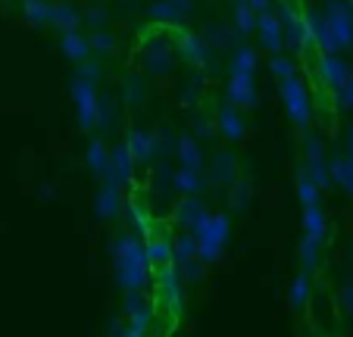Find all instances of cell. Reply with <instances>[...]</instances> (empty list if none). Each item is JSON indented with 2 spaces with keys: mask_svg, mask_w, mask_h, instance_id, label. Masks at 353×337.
Instances as JSON below:
<instances>
[{
  "mask_svg": "<svg viewBox=\"0 0 353 337\" xmlns=\"http://www.w3.org/2000/svg\"><path fill=\"white\" fill-rule=\"evenodd\" d=\"M94 206H97L100 218H113L116 212H119V185H116L113 178H107V185L97 194V203Z\"/></svg>",
  "mask_w": 353,
  "mask_h": 337,
  "instance_id": "cell-13",
  "label": "cell"
},
{
  "mask_svg": "<svg viewBox=\"0 0 353 337\" xmlns=\"http://www.w3.org/2000/svg\"><path fill=\"white\" fill-rule=\"evenodd\" d=\"M281 100H285V110H288L294 125L307 128L310 116H313V103H310V91H307V85L300 81V75L281 79Z\"/></svg>",
  "mask_w": 353,
  "mask_h": 337,
  "instance_id": "cell-2",
  "label": "cell"
},
{
  "mask_svg": "<svg viewBox=\"0 0 353 337\" xmlns=\"http://www.w3.org/2000/svg\"><path fill=\"white\" fill-rule=\"evenodd\" d=\"M310 28H313V41L319 44L322 53H338V50H341V44H338V38H334L332 25H328L325 13L313 16V19H310Z\"/></svg>",
  "mask_w": 353,
  "mask_h": 337,
  "instance_id": "cell-10",
  "label": "cell"
},
{
  "mask_svg": "<svg viewBox=\"0 0 353 337\" xmlns=\"http://www.w3.org/2000/svg\"><path fill=\"white\" fill-rule=\"evenodd\" d=\"M228 203H232V210H234V212L247 210V203H250V185H247V181H238V185H232Z\"/></svg>",
  "mask_w": 353,
  "mask_h": 337,
  "instance_id": "cell-31",
  "label": "cell"
},
{
  "mask_svg": "<svg viewBox=\"0 0 353 337\" xmlns=\"http://www.w3.org/2000/svg\"><path fill=\"white\" fill-rule=\"evenodd\" d=\"M144 253H147V263H150V269H166V265H172V259H175L172 244H169L163 234H147Z\"/></svg>",
  "mask_w": 353,
  "mask_h": 337,
  "instance_id": "cell-6",
  "label": "cell"
},
{
  "mask_svg": "<svg viewBox=\"0 0 353 337\" xmlns=\"http://www.w3.org/2000/svg\"><path fill=\"white\" fill-rule=\"evenodd\" d=\"M319 247H322V241L307 238V234H303V241H300V259H303L307 269H313V265L319 263Z\"/></svg>",
  "mask_w": 353,
  "mask_h": 337,
  "instance_id": "cell-28",
  "label": "cell"
},
{
  "mask_svg": "<svg viewBox=\"0 0 353 337\" xmlns=\"http://www.w3.org/2000/svg\"><path fill=\"white\" fill-rule=\"evenodd\" d=\"M238 178V159L232 150H219L213 159V181L216 185H234Z\"/></svg>",
  "mask_w": 353,
  "mask_h": 337,
  "instance_id": "cell-12",
  "label": "cell"
},
{
  "mask_svg": "<svg viewBox=\"0 0 353 337\" xmlns=\"http://www.w3.org/2000/svg\"><path fill=\"white\" fill-rule=\"evenodd\" d=\"M54 25H60L63 28V34L66 32H75V28H79V13H75L72 7H66V3H54Z\"/></svg>",
  "mask_w": 353,
  "mask_h": 337,
  "instance_id": "cell-22",
  "label": "cell"
},
{
  "mask_svg": "<svg viewBox=\"0 0 353 337\" xmlns=\"http://www.w3.org/2000/svg\"><path fill=\"white\" fill-rule=\"evenodd\" d=\"M234 22H238L241 32H250V28H256L260 16H256V10L247 0H234Z\"/></svg>",
  "mask_w": 353,
  "mask_h": 337,
  "instance_id": "cell-24",
  "label": "cell"
},
{
  "mask_svg": "<svg viewBox=\"0 0 353 337\" xmlns=\"http://www.w3.org/2000/svg\"><path fill=\"white\" fill-rule=\"evenodd\" d=\"M344 306H347V309H353V285L344 287Z\"/></svg>",
  "mask_w": 353,
  "mask_h": 337,
  "instance_id": "cell-38",
  "label": "cell"
},
{
  "mask_svg": "<svg viewBox=\"0 0 353 337\" xmlns=\"http://www.w3.org/2000/svg\"><path fill=\"white\" fill-rule=\"evenodd\" d=\"M88 165H91L94 175H110V165H113V153H107V147L100 141L88 144Z\"/></svg>",
  "mask_w": 353,
  "mask_h": 337,
  "instance_id": "cell-18",
  "label": "cell"
},
{
  "mask_svg": "<svg viewBox=\"0 0 353 337\" xmlns=\"http://www.w3.org/2000/svg\"><path fill=\"white\" fill-rule=\"evenodd\" d=\"M141 97H144V94H141V85L138 81H128L125 85V100L128 103H141Z\"/></svg>",
  "mask_w": 353,
  "mask_h": 337,
  "instance_id": "cell-36",
  "label": "cell"
},
{
  "mask_svg": "<svg viewBox=\"0 0 353 337\" xmlns=\"http://www.w3.org/2000/svg\"><path fill=\"white\" fill-rule=\"evenodd\" d=\"M347 72H350V66L341 60L338 53H322L319 57V79H322V85H325L328 91H334V88L344 81Z\"/></svg>",
  "mask_w": 353,
  "mask_h": 337,
  "instance_id": "cell-7",
  "label": "cell"
},
{
  "mask_svg": "<svg viewBox=\"0 0 353 337\" xmlns=\"http://www.w3.org/2000/svg\"><path fill=\"white\" fill-rule=\"evenodd\" d=\"M307 175L316 181V187H319V191H325V187L334 181L332 178V169L325 165V156H322V159H310V163H307Z\"/></svg>",
  "mask_w": 353,
  "mask_h": 337,
  "instance_id": "cell-26",
  "label": "cell"
},
{
  "mask_svg": "<svg viewBox=\"0 0 353 337\" xmlns=\"http://www.w3.org/2000/svg\"><path fill=\"white\" fill-rule=\"evenodd\" d=\"M334 100H338L341 110H350V106H353V69L344 75V81L334 88Z\"/></svg>",
  "mask_w": 353,
  "mask_h": 337,
  "instance_id": "cell-30",
  "label": "cell"
},
{
  "mask_svg": "<svg viewBox=\"0 0 353 337\" xmlns=\"http://www.w3.org/2000/svg\"><path fill=\"white\" fill-rule=\"evenodd\" d=\"M307 300H310V281H307V275H297L294 278V285H291V303L303 306Z\"/></svg>",
  "mask_w": 353,
  "mask_h": 337,
  "instance_id": "cell-32",
  "label": "cell"
},
{
  "mask_svg": "<svg viewBox=\"0 0 353 337\" xmlns=\"http://www.w3.org/2000/svg\"><path fill=\"white\" fill-rule=\"evenodd\" d=\"M132 165H134V159H132V153H128V147L125 144L116 147V150H113V165H110L107 178H113L116 185H122V181L132 178Z\"/></svg>",
  "mask_w": 353,
  "mask_h": 337,
  "instance_id": "cell-15",
  "label": "cell"
},
{
  "mask_svg": "<svg viewBox=\"0 0 353 337\" xmlns=\"http://www.w3.org/2000/svg\"><path fill=\"white\" fill-rule=\"evenodd\" d=\"M72 100H75V112H79L81 132H91V128L100 122V103H97V94H94V81H88L79 75V79L72 81Z\"/></svg>",
  "mask_w": 353,
  "mask_h": 337,
  "instance_id": "cell-3",
  "label": "cell"
},
{
  "mask_svg": "<svg viewBox=\"0 0 353 337\" xmlns=\"http://www.w3.org/2000/svg\"><path fill=\"white\" fill-rule=\"evenodd\" d=\"M179 159H181V169L200 172V165H203V150H200V144L191 138V134H185V138L179 141Z\"/></svg>",
  "mask_w": 353,
  "mask_h": 337,
  "instance_id": "cell-17",
  "label": "cell"
},
{
  "mask_svg": "<svg viewBox=\"0 0 353 337\" xmlns=\"http://www.w3.org/2000/svg\"><path fill=\"white\" fill-rule=\"evenodd\" d=\"M256 28H260V41L266 50H272V57L281 50V44H285V32H281V19L272 13H263L260 22H256Z\"/></svg>",
  "mask_w": 353,
  "mask_h": 337,
  "instance_id": "cell-9",
  "label": "cell"
},
{
  "mask_svg": "<svg viewBox=\"0 0 353 337\" xmlns=\"http://www.w3.org/2000/svg\"><path fill=\"white\" fill-rule=\"evenodd\" d=\"M228 103H234L238 110H247V106H254V103H256L254 75L232 72V79H228Z\"/></svg>",
  "mask_w": 353,
  "mask_h": 337,
  "instance_id": "cell-5",
  "label": "cell"
},
{
  "mask_svg": "<svg viewBox=\"0 0 353 337\" xmlns=\"http://www.w3.org/2000/svg\"><path fill=\"white\" fill-rule=\"evenodd\" d=\"M256 69V53L250 50V47H238L234 50V63H232V72H241V75H254Z\"/></svg>",
  "mask_w": 353,
  "mask_h": 337,
  "instance_id": "cell-27",
  "label": "cell"
},
{
  "mask_svg": "<svg viewBox=\"0 0 353 337\" xmlns=\"http://www.w3.org/2000/svg\"><path fill=\"white\" fill-rule=\"evenodd\" d=\"M247 3H250V7H254L256 10V13H269V0H247Z\"/></svg>",
  "mask_w": 353,
  "mask_h": 337,
  "instance_id": "cell-37",
  "label": "cell"
},
{
  "mask_svg": "<svg viewBox=\"0 0 353 337\" xmlns=\"http://www.w3.org/2000/svg\"><path fill=\"white\" fill-rule=\"evenodd\" d=\"M328 169H332V178L338 181L344 191L353 194V156H338L328 163Z\"/></svg>",
  "mask_w": 353,
  "mask_h": 337,
  "instance_id": "cell-20",
  "label": "cell"
},
{
  "mask_svg": "<svg viewBox=\"0 0 353 337\" xmlns=\"http://www.w3.org/2000/svg\"><path fill=\"white\" fill-rule=\"evenodd\" d=\"M125 147H128V153H132L134 163H141V159H150V153L157 150V138L150 132H141V128H134V132H128Z\"/></svg>",
  "mask_w": 353,
  "mask_h": 337,
  "instance_id": "cell-11",
  "label": "cell"
},
{
  "mask_svg": "<svg viewBox=\"0 0 353 337\" xmlns=\"http://www.w3.org/2000/svg\"><path fill=\"white\" fill-rule=\"evenodd\" d=\"M88 41H91V50H97V53H113L116 50V38H113V34H107V32H103V34H91V38H88Z\"/></svg>",
  "mask_w": 353,
  "mask_h": 337,
  "instance_id": "cell-34",
  "label": "cell"
},
{
  "mask_svg": "<svg viewBox=\"0 0 353 337\" xmlns=\"http://www.w3.org/2000/svg\"><path fill=\"white\" fill-rule=\"evenodd\" d=\"M297 197L303 206H316L319 203V187H316V181L307 175V169H300L297 172Z\"/></svg>",
  "mask_w": 353,
  "mask_h": 337,
  "instance_id": "cell-21",
  "label": "cell"
},
{
  "mask_svg": "<svg viewBox=\"0 0 353 337\" xmlns=\"http://www.w3.org/2000/svg\"><path fill=\"white\" fill-rule=\"evenodd\" d=\"M194 238H197V259L200 263H213L219 259L222 247L228 244V218L222 212H207L194 225Z\"/></svg>",
  "mask_w": 353,
  "mask_h": 337,
  "instance_id": "cell-1",
  "label": "cell"
},
{
  "mask_svg": "<svg viewBox=\"0 0 353 337\" xmlns=\"http://www.w3.org/2000/svg\"><path fill=\"white\" fill-rule=\"evenodd\" d=\"M179 41H181V53H185L191 63H203V47L197 44V38L194 34H188V32H179Z\"/></svg>",
  "mask_w": 353,
  "mask_h": 337,
  "instance_id": "cell-29",
  "label": "cell"
},
{
  "mask_svg": "<svg viewBox=\"0 0 353 337\" xmlns=\"http://www.w3.org/2000/svg\"><path fill=\"white\" fill-rule=\"evenodd\" d=\"M175 259H179L181 265L185 263H194L197 259V238H194V232L191 234H181V238H175Z\"/></svg>",
  "mask_w": 353,
  "mask_h": 337,
  "instance_id": "cell-25",
  "label": "cell"
},
{
  "mask_svg": "<svg viewBox=\"0 0 353 337\" xmlns=\"http://www.w3.org/2000/svg\"><path fill=\"white\" fill-rule=\"evenodd\" d=\"M172 185H175V191L191 197L194 191H200V172H194V169H179V172L172 175Z\"/></svg>",
  "mask_w": 353,
  "mask_h": 337,
  "instance_id": "cell-23",
  "label": "cell"
},
{
  "mask_svg": "<svg viewBox=\"0 0 353 337\" xmlns=\"http://www.w3.org/2000/svg\"><path fill=\"white\" fill-rule=\"evenodd\" d=\"M325 19H328V25H332L338 44L350 47L353 44V10H350V3H344V0H328Z\"/></svg>",
  "mask_w": 353,
  "mask_h": 337,
  "instance_id": "cell-4",
  "label": "cell"
},
{
  "mask_svg": "<svg viewBox=\"0 0 353 337\" xmlns=\"http://www.w3.org/2000/svg\"><path fill=\"white\" fill-rule=\"evenodd\" d=\"M269 69H272V75H279V79H291L294 72V60H288V57H281V53H275L272 60H269Z\"/></svg>",
  "mask_w": 353,
  "mask_h": 337,
  "instance_id": "cell-33",
  "label": "cell"
},
{
  "mask_svg": "<svg viewBox=\"0 0 353 337\" xmlns=\"http://www.w3.org/2000/svg\"><path fill=\"white\" fill-rule=\"evenodd\" d=\"M303 156H307V163L310 159H322V141L316 138V134L307 138V144H303Z\"/></svg>",
  "mask_w": 353,
  "mask_h": 337,
  "instance_id": "cell-35",
  "label": "cell"
},
{
  "mask_svg": "<svg viewBox=\"0 0 353 337\" xmlns=\"http://www.w3.org/2000/svg\"><path fill=\"white\" fill-rule=\"evenodd\" d=\"M88 50H91V41H88L85 34H79V32H66V34H63V53H66L69 60L81 63L88 57Z\"/></svg>",
  "mask_w": 353,
  "mask_h": 337,
  "instance_id": "cell-19",
  "label": "cell"
},
{
  "mask_svg": "<svg viewBox=\"0 0 353 337\" xmlns=\"http://www.w3.org/2000/svg\"><path fill=\"white\" fill-rule=\"evenodd\" d=\"M303 234L316 241H325V212L322 206H303Z\"/></svg>",
  "mask_w": 353,
  "mask_h": 337,
  "instance_id": "cell-16",
  "label": "cell"
},
{
  "mask_svg": "<svg viewBox=\"0 0 353 337\" xmlns=\"http://www.w3.org/2000/svg\"><path fill=\"white\" fill-rule=\"evenodd\" d=\"M216 132H222L228 141H241V138H244L247 125H244L241 110L234 103H228V106H222V110H219V116H216Z\"/></svg>",
  "mask_w": 353,
  "mask_h": 337,
  "instance_id": "cell-8",
  "label": "cell"
},
{
  "mask_svg": "<svg viewBox=\"0 0 353 337\" xmlns=\"http://www.w3.org/2000/svg\"><path fill=\"white\" fill-rule=\"evenodd\" d=\"M203 216H207V212H203V203H200L194 194H191V197H185L179 206H175V222H179V225H188L191 232H194V225H197Z\"/></svg>",
  "mask_w": 353,
  "mask_h": 337,
  "instance_id": "cell-14",
  "label": "cell"
},
{
  "mask_svg": "<svg viewBox=\"0 0 353 337\" xmlns=\"http://www.w3.org/2000/svg\"><path fill=\"white\" fill-rule=\"evenodd\" d=\"M347 150H350V156H353V128H350V134H347Z\"/></svg>",
  "mask_w": 353,
  "mask_h": 337,
  "instance_id": "cell-39",
  "label": "cell"
}]
</instances>
